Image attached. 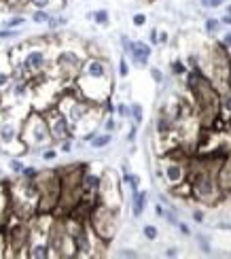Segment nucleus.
Masks as SVG:
<instances>
[{"label": "nucleus", "instance_id": "nucleus-1", "mask_svg": "<svg viewBox=\"0 0 231 259\" xmlns=\"http://www.w3.org/2000/svg\"><path fill=\"white\" fill-rule=\"evenodd\" d=\"M119 208H113V206H106L102 202H96L94 208L89 212V219H87V225L91 228L94 236L102 244H108L115 234H117V228H119Z\"/></svg>", "mask_w": 231, "mask_h": 259}, {"label": "nucleus", "instance_id": "nucleus-2", "mask_svg": "<svg viewBox=\"0 0 231 259\" xmlns=\"http://www.w3.org/2000/svg\"><path fill=\"white\" fill-rule=\"evenodd\" d=\"M21 143H24L30 151L32 149L40 151V149L53 145L49 123L40 111H32L26 119L21 121Z\"/></svg>", "mask_w": 231, "mask_h": 259}, {"label": "nucleus", "instance_id": "nucleus-3", "mask_svg": "<svg viewBox=\"0 0 231 259\" xmlns=\"http://www.w3.org/2000/svg\"><path fill=\"white\" fill-rule=\"evenodd\" d=\"M36 187H38L36 214L53 212L60 202V172L58 170H40L36 177Z\"/></svg>", "mask_w": 231, "mask_h": 259}, {"label": "nucleus", "instance_id": "nucleus-4", "mask_svg": "<svg viewBox=\"0 0 231 259\" xmlns=\"http://www.w3.org/2000/svg\"><path fill=\"white\" fill-rule=\"evenodd\" d=\"M85 53L76 51V49H62L56 53V58L51 60V66L56 68L58 79H62L64 83H74V79L79 77L81 66L85 62Z\"/></svg>", "mask_w": 231, "mask_h": 259}, {"label": "nucleus", "instance_id": "nucleus-5", "mask_svg": "<svg viewBox=\"0 0 231 259\" xmlns=\"http://www.w3.org/2000/svg\"><path fill=\"white\" fill-rule=\"evenodd\" d=\"M47 242H49L51 257H74V246H72L68 230H66L64 217L51 221L47 232Z\"/></svg>", "mask_w": 231, "mask_h": 259}, {"label": "nucleus", "instance_id": "nucleus-6", "mask_svg": "<svg viewBox=\"0 0 231 259\" xmlns=\"http://www.w3.org/2000/svg\"><path fill=\"white\" fill-rule=\"evenodd\" d=\"M42 115H45V119L49 123V132H51L53 143H60L64 138L74 140V125L68 121V117H66L56 104L42 111Z\"/></svg>", "mask_w": 231, "mask_h": 259}, {"label": "nucleus", "instance_id": "nucleus-7", "mask_svg": "<svg viewBox=\"0 0 231 259\" xmlns=\"http://www.w3.org/2000/svg\"><path fill=\"white\" fill-rule=\"evenodd\" d=\"M98 202L106 204V206H113V208L121 206V183L117 181V175L113 170H104L102 172L100 191H98Z\"/></svg>", "mask_w": 231, "mask_h": 259}, {"label": "nucleus", "instance_id": "nucleus-8", "mask_svg": "<svg viewBox=\"0 0 231 259\" xmlns=\"http://www.w3.org/2000/svg\"><path fill=\"white\" fill-rule=\"evenodd\" d=\"M0 147L5 151H15V147H26L21 143V123L15 119L0 121Z\"/></svg>", "mask_w": 231, "mask_h": 259}, {"label": "nucleus", "instance_id": "nucleus-9", "mask_svg": "<svg viewBox=\"0 0 231 259\" xmlns=\"http://www.w3.org/2000/svg\"><path fill=\"white\" fill-rule=\"evenodd\" d=\"M79 77H85V79H106V81H113L111 77V66L108 62L100 56H87L83 66H81V72Z\"/></svg>", "mask_w": 231, "mask_h": 259}, {"label": "nucleus", "instance_id": "nucleus-10", "mask_svg": "<svg viewBox=\"0 0 231 259\" xmlns=\"http://www.w3.org/2000/svg\"><path fill=\"white\" fill-rule=\"evenodd\" d=\"M163 181H166V185L170 187H178L187 181V175H189V170H187L184 161L182 159H170L166 157V164H163Z\"/></svg>", "mask_w": 231, "mask_h": 259}, {"label": "nucleus", "instance_id": "nucleus-11", "mask_svg": "<svg viewBox=\"0 0 231 259\" xmlns=\"http://www.w3.org/2000/svg\"><path fill=\"white\" fill-rule=\"evenodd\" d=\"M100 181H102V175H98V172H94V170H89L85 166L83 177H81V198L89 200V202H98Z\"/></svg>", "mask_w": 231, "mask_h": 259}, {"label": "nucleus", "instance_id": "nucleus-12", "mask_svg": "<svg viewBox=\"0 0 231 259\" xmlns=\"http://www.w3.org/2000/svg\"><path fill=\"white\" fill-rule=\"evenodd\" d=\"M125 56L129 58V62L134 64V66L147 68L149 60L153 56V45H149V42H145V40H131V47H129V51L125 53Z\"/></svg>", "mask_w": 231, "mask_h": 259}, {"label": "nucleus", "instance_id": "nucleus-13", "mask_svg": "<svg viewBox=\"0 0 231 259\" xmlns=\"http://www.w3.org/2000/svg\"><path fill=\"white\" fill-rule=\"evenodd\" d=\"M216 181H218V187H221L223 196H231V153L221 161V166H218Z\"/></svg>", "mask_w": 231, "mask_h": 259}, {"label": "nucleus", "instance_id": "nucleus-14", "mask_svg": "<svg viewBox=\"0 0 231 259\" xmlns=\"http://www.w3.org/2000/svg\"><path fill=\"white\" fill-rule=\"evenodd\" d=\"M174 127H176V123L172 121L168 109L163 106V109L159 111V115H157V119H155V132H157V136H159L161 140H166L168 136H172Z\"/></svg>", "mask_w": 231, "mask_h": 259}, {"label": "nucleus", "instance_id": "nucleus-15", "mask_svg": "<svg viewBox=\"0 0 231 259\" xmlns=\"http://www.w3.org/2000/svg\"><path fill=\"white\" fill-rule=\"evenodd\" d=\"M147 198H149V193L142 191V189H136L134 193H131V217L134 219H140L142 214H145Z\"/></svg>", "mask_w": 231, "mask_h": 259}, {"label": "nucleus", "instance_id": "nucleus-16", "mask_svg": "<svg viewBox=\"0 0 231 259\" xmlns=\"http://www.w3.org/2000/svg\"><path fill=\"white\" fill-rule=\"evenodd\" d=\"M26 5L32 9H47V11H62L66 0H26Z\"/></svg>", "mask_w": 231, "mask_h": 259}, {"label": "nucleus", "instance_id": "nucleus-17", "mask_svg": "<svg viewBox=\"0 0 231 259\" xmlns=\"http://www.w3.org/2000/svg\"><path fill=\"white\" fill-rule=\"evenodd\" d=\"M7 212H11V191H9V185H0V228L5 223V217Z\"/></svg>", "mask_w": 231, "mask_h": 259}, {"label": "nucleus", "instance_id": "nucleus-18", "mask_svg": "<svg viewBox=\"0 0 231 259\" xmlns=\"http://www.w3.org/2000/svg\"><path fill=\"white\" fill-rule=\"evenodd\" d=\"M111 143H113V134H111V132H98V134L89 140V147L98 151V149H106Z\"/></svg>", "mask_w": 231, "mask_h": 259}, {"label": "nucleus", "instance_id": "nucleus-19", "mask_svg": "<svg viewBox=\"0 0 231 259\" xmlns=\"http://www.w3.org/2000/svg\"><path fill=\"white\" fill-rule=\"evenodd\" d=\"M87 19H91L96 26H108L111 24V13H108V9H98L87 13Z\"/></svg>", "mask_w": 231, "mask_h": 259}, {"label": "nucleus", "instance_id": "nucleus-20", "mask_svg": "<svg viewBox=\"0 0 231 259\" xmlns=\"http://www.w3.org/2000/svg\"><path fill=\"white\" fill-rule=\"evenodd\" d=\"M129 119L134 121L136 125H140L142 121H145V109H142L140 102H131L129 104Z\"/></svg>", "mask_w": 231, "mask_h": 259}, {"label": "nucleus", "instance_id": "nucleus-21", "mask_svg": "<svg viewBox=\"0 0 231 259\" xmlns=\"http://www.w3.org/2000/svg\"><path fill=\"white\" fill-rule=\"evenodd\" d=\"M121 183H123V185H127L131 193H134L136 189H140V177H138V175H131L129 170L123 172V177H121Z\"/></svg>", "mask_w": 231, "mask_h": 259}, {"label": "nucleus", "instance_id": "nucleus-22", "mask_svg": "<svg viewBox=\"0 0 231 259\" xmlns=\"http://www.w3.org/2000/svg\"><path fill=\"white\" fill-rule=\"evenodd\" d=\"M51 11H47V9H34L32 11V21H34V24H45L47 26V21L51 19Z\"/></svg>", "mask_w": 231, "mask_h": 259}, {"label": "nucleus", "instance_id": "nucleus-23", "mask_svg": "<svg viewBox=\"0 0 231 259\" xmlns=\"http://www.w3.org/2000/svg\"><path fill=\"white\" fill-rule=\"evenodd\" d=\"M9 172H11V175H21V170H24L26 168V164H24V161H21V157H17V155H13V157H9Z\"/></svg>", "mask_w": 231, "mask_h": 259}, {"label": "nucleus", "instance_id": "nucleus-24", "mask_svg": "<svg viewBox=\"0 0 231 259\" xmlns=\"http://www.w3.org/2000/svg\"><path fill=\"white\" fill-rule=\"evenodd\" d=\"M170 70H172V74H176V77H182V74L189 72V66H187L182 60H172Z\"/></svg>", "mask_w": 231, "mask_h": 259}, {"label": "nucleus", "instance_id": "nucleus-25", "mask_svg": "<svg viewBox=\"0 0 231 259\" xmlns=\"http://www.w3.org/2000/svg\"><path fill=\"white\" fill-rule=\"evenodd\" d=\"M24 24H26V17L24 15H13V17L5 19L0 28H19V26H24Z\"/></svg>", "mask_w": 231, "mask_h": 259}, {"label": "nucleus", "instance_id": "nucleus-26", "mask_svg": "<svg viewBox=\"0 0 231 259\" xmlns=\"http://www.w3.org/2000/svg\"><path fill=\"white\" fill-rule=\"evenodd\" d=\"M142 236H145V238L149 240V242H155L157 238H159V230L155 228V225H145V228H142Z\"/></svg>", "mask_w": 231, "mask_h": 259}, {"label": "nucleus", "instance_id": "nucleus-27", "mask_svg": "<svg viewBox=\"0 0 231 259\" xmlns=\"http://www.w3.org/2000/svg\"><path fill=\"white\" fill-rule=\"evenodd\" d=\"M221 19H214V17H208L206 19V24H204V28H206V32L208 34H216L218 30H221Z\"/></svg>", "mask_w": 231, "mask_h": 259}, {"label": "nucleus", "instance_id": "nucleus-28", "mask_svg": "<svg viewBox=\"0 0 231 259\" xmlns=\"http://www.w3.org/2000/svg\"><path fill=\"white\" fill-rule=\"evenodd\" d=\"M11 83H13V72L9 70H0V92L3 90H9Z\"/></svg>", "mask_w": 231, "mask_h": 259}, {"label": "nucleus", "instance_id": "nucleus-29", "mask_svg": "<svg viewBox=\"0 0 231 259\" xmlns=\"http://www.w3.org/2000/svg\"><path fill=\"white\" fill-rule=\"evenodd\" d=\"M58 153H60V151H58V149H53L51 145L45 147V149H40V157H42V161H53V159L58 157Z\"/></svg>", "mask_w": 231, "mask_h": 259}, {"label": "nucleus", "instance_id": "nucleus-30", "mask_svg": "<svg viewBox=\"0 0 231 259\" xmlns=\"http://www.w3.org/2000/svg\"><path fill=\"white\" fill-rule=\"evenodd\" d=\"M66 24H68V19L62 17V15H51V19L47 21V26H49L51 30H58V28H62V26H66Z\"/></svg>", "mask_w": 231, "mask_h": 259}, {"label": "nucleus", "instance_id": "nucleus-31", "mask_svg": "<svg viewBox=\"0 0 231 259\" xmlns=\"http://www.w3.org/2000/svg\"><path fill=\"white\" fill-rule=\"evenodd\" d=\"M117 74H119L121 79H127V77H129V64H127L125 58L119 60V64H117Z\"/></svg>", "mask_w": 231, "mask_h": 259}, {"label": "nucleus", "instance_id": "nucleus-32", "mask_svg": "<svg viewBox=\"0 0 231 259\" xmlns=\"http://www.w3.org/2000/svg\"><path fill=\"white\" fill-rule=\"evenodd\" d=\"M38 168H34V166H26L24 170H21V175H19V179H28V181H34L36 177H38Z\"/></svg>", "mask_w": 231, "mask_h": 259}, {"label": "nucleus", "instance_id": "nucleus-33", "mask_svg": "<svg viewBox=\"0 0 231 259\" xmlns=\"http://www.w3.org/2000/svg\"><path fill=\"white\" fill-rule=\"evenodd\" d=\"M147 21H149L147 13H134L131 15V24H134V28H145Z\"/></svg>", "mask_w": 231, "mask_h": 259}, {"label": "nucleus", "instance_id": "nucleus-34", "mask_svg": "<svg viewBox=\"0 0 231 259\" xmlns=\"http://www.w3.org/2000/svg\"><path fill=\"white\" fill-rule=\"evenodd\" d=\"M60 149L58 151H62V153H72V149H74V143H72V138H64V140H60V143H56Z\"/></svg>", "mask_w": 231, "mask_h": 259}, {"label": "nucleus", "instance_id": "nucleus-35", "mask_svg": "<svg viewBox=\"0 0 231 259\" xmlns=\"http://www.w3.org/2000/svg\"><path fill=\"white\" fill-rule=\"evenodd\" d=\"M115 113L121 117V119H129V104L119 102V104L115 106Z\"/></svg>", "mask_w": 231, "mask_h": 259}, {"label": "nucleus", "instance_id": "nucleus-36", "mask_svg": "<svg viewBox=\"0 0 231 259\" xmlns=\"http://www.w3.org/2000/svg\"><path fill=\"white\" fill-rule=\"evenodd\" d=\"M17 36H19V30H15V28H0V38L3 40L17 38Z\"/></svg>", "mask_w": 231, "mask_h": 259}, {"label": "nucleus", "instance_id": "nucleus-37", "mask_svg": "<svg viewBox=\"0 0 231 259\" xmlns=\"http://www.w3.org/2000/svg\"><path fill=\"white\" fill-rule=\"evenodd\" d=\"M102 130H104V132H115V130H117V121H115V117L113 115H108L106 117V119H104V123H102Z\"/></svg>", "mask_w": 231, "mask_h": 259}, {"label": "nucleus", "instance_id": "nucleus-38", "mask_svg": "<svg viewBox=\"0 0 231 259\" xmlns=\"http://www.w3.org/2000/svg\"><path fill=\"white\" fill-rule=\"evenodd\" d=\"M125 138H127V143H131V145L136 143V138H138V125L136 123H131V127L127 130V136Z\"/></svg>", "mask_w": 231, "mask_h": 259}, {"label": "nucleus", "instance_id": "nucleus-39", "mask_svg": "<svg viewBox=\"0 0 231 259\" xmlns=\"http://www.w3.org/2000/svg\"><path fill=\"white\" fill-rule=\"evenodd\" d=\"M170 42V34L166 30H159V34H157V45H161V47H166Z\"/></svg>", "mask_w": 231, "mask_h": 259}, {"label": "nucleus", "instance_id": "nucleus-40", "mask_svg": "<svg viewBox=\"0 0 231 259\" xmlns=\"http://www.w3.org/2000/svg\"><path fill=\"white\" fill-rule=\"evenodd\" d=\"M227 3V0H202V5L208 7V9H218V7H223Z\"/></svg>", "mask_w": 231, "mask_h": 259}, {"label": "nucleus", "instance_id": "nucleus-41", "mask_svg": "<svg viewBox=\"0 0 231 259\" xmlns=\"http://www.w3.org/2000/svg\"><path fill=\"white\" fill-rule=\"evenodd\" d=\"M119 40H121V49H123V53H127V51H129V47H131V38H129L127 34H121V36H119Z\"/></svg>", "mask_w": 231, "mask_h": 259}, {"label": "nucleus", "instance_id": "nucleus-42", "mask_svg": "<svg viewBox=\"0 0 231 259\" xmlns=\"http://www.w3.org/2000/svg\"><path fill=\"white\" fill-rule=\"evenodd\" d=\"M0 257H7V234L0 232Z\"/></svg>", "mask_w": 231, "mask_h": 259}, {"label": "nucleus", "instance_id": "nucleus-43", "mask_svg": "<svg viewBox=\"0 0 231 259\" xmlns=\"http://www.w3.org/2000/svg\"><path fill=\"white\" fill-rule=\"evenodd\" d=\"M157 34H159V28H153V30L149 32V45L157 47Z\"/></svg>", "mask_w": 231, "mask_h": 259}, {"label": "nucleus", "instance_id": "nucleus-44", "mask_svg": "<svg viewBox=\"0 0 231 259\" xmlns=\"http://www.w3.org/2000/svg\"><path fill=\"white\" fill-rule=\"evenodd\" d=\"M195 223H204L206 221V214H204V210H200V208H197V210H193V217H191Z\"/></svg>", "mask_w": 231, "mask_h": 259}, {"label": "nucleus", "instance_id": "nucleus-45", "mask_svg": "<svg viewBox=\"0 0 231 259\" xmlns=\"http://www.w3.org/2000/svg\"><path fill=\"white\" fill-rule=\"evenodd\" d=\"M119 257H129V259H134V257H138V253L134 251V249H121L119 253H117Z\"/></svg>", "mask_w": 231, "mask_h": 259}, {"label": "nucleus", "instance_id": "nucleus-46", "mask_svg": "<svg viewBox=\"0 0 231 259\" xmlns=\"http://www.w3.org/2000/svg\"><path fill=\"white\" fill-rule=\"evenodd\" d=\"M151 77H153V81H155V83H161L163 81V72L159 68H151Z\"/></svg>", "mask_w": 231, "mask_h": 259}, {"label": "nucleus", "instance_id": "nucleus-47", "mask_svg": "<svg viewBox=\"0 0 231 259\" xmlns=\"http://www.w3.org/2000/svg\"><path fill=\"white\" fill-rule=\"evenodd\" d=\"M221 47H223V49H227V51H231V30H229L227 34L223 36V40H221Z\"/></svg>", "mask_w": 231, "mask_h": 259}, {"label": "nucleus", "instance_id": "nucleus-48", "mask_svg": "<svg viewBox=\"0 0 231 259\" xmlns=\"http://www.w3.org/2000/svg\"><path fill=\"white\" fill-rule=\"evenodd\" d=\"M176 228L180 230V234H182V236H189V234H191L189 225H187V223H182V221H178V223H176Z\"/></svg>", "mask_w": 231, "mask_h": 259}, {"label": "nucleus", "instance_id": "nucleus-49", "mask_svg": "<svg viewBox=\"0 0 231 259\" xmlns=\"http://www.w3.org/2000/svg\"><path fill=\"white\" fill-rule=\"evenodd\" d=\"M221 24H227V26H231V7H227L225 15H223V19H221Z\"/></svg>", "mask_w": 231, "mask_h": 259}, {"label": "nucleus", "instance_id": "nucleus-50", "mask_svg": "<svg viewBox=\"0 0 231 259\" xmlns=\"http://www.w3.org/2000/svg\"><path fill=\"white\" fill-rule=\"evenodd\" d=\"M166 212H168V210L163 208L161 204H155V214H157V217H161V219H163V217H166Z\"/></svg>", "mask_w": 231, "mask_h": 259}, {"label": "nucleus", "instance_id": "nucleus-51", "mask_svg": "<svg viewBox=\"0 0 231 259\" xmlns=\"http://www.w3.org/2000/svg\"><path fill=\"white\" fill-rule=\"evenodd\" d=\"M178 249H176V246H170V249H166V257H178Z\"/></svg>", "mask_w": 231, "mask_h": 259}]
</instances>
